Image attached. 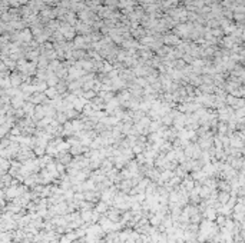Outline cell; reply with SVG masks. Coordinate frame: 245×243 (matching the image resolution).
Returning a JSON list of instances; mask_svg holds the SVG:
<instances>
[{"label":"cell","mask_w":245,"mask_h":243,"mask_svg":"<svg viewBox=\"0 0 245 243\" xmlns=\"http://www.w3.org/2000/svg\"><path fill=\"white\" fill-rule=\"evenodd\" d=\"M96 212L97 213H106L108 212V204L105 203V202H99L96 206Z\"/></svg>","instance_id":"7a4b0ae2"},{"label":"cell","mask_w":245,"mask_h":243,"mask_svg":"<svg viewBox=\"0 0 245 243\" xmlns=\"http://www.w3.org/2000/svg\"><path fill=\"white\" fill-rule=\"evenodd\" d=\"M75 239H77L76 236V233L75 232H70V233H67L66 236H62V239H60V243H72Z\"/></svg>","instance_id":"6da1fadb"},{"label":"cell","mask_w":245,"mask_h":243,"mask_svg":"<svg viewBox=\"0 0 245 243\" xmlns=\"http://www.w3.org/2000/svg\"><path fill=\"white\" fill-rule=\"evenodd\" d=\"M13 167H14V166H13ZM17 172H19V164L16 166V173H17ZM12 175H14V169H12Z\"/></svg>","instance_id":"5b68a950"},{"label":"cell","mask_w":245,"mask_h":243,"mask_svg":"<svg viewBox=\"0 0 245 243\" xmlns=\"http://www.w3.org/2000/svg\"><path fill=\"white\" fill-rule=\"evenodd\" d=\"M46 93H47L49 96H52V97H53V96H56V90H55V89H50V90H47Z\"/></svg>","instance_id":"277c9868"},{"label":"cell","mask_w":245,"mask_h":243,"mask_svg":"<svg viewBox=\"0 0 245 243\" xmlns=\"http://www.w3.org/2000/svg\"><path fill=\"white\" fill-rule=\"evenodd\" d=\"M90 217H92V212L90 210H82V215H80L82 222H90Z\"/></svg>","instance_id":"3957f363"}]
</instances>
